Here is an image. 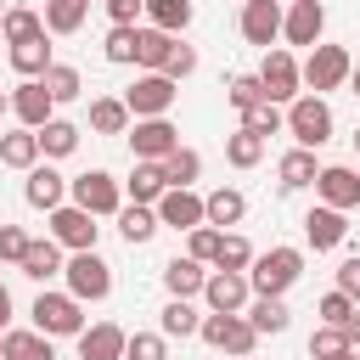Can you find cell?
<instances>
[{
	"instance_id": "58",
	"label": "cell",
	"mask_w": 360,
	"mask_h": 360,
	"mask_svg": "<svg viewBox=\"0 0 360 360\" xmlns=\"http://www.w3.org/2000/svg\"><path fill=\"white\" fill-rule=\"evenodd\" d=\"M34 360H56V354H34Z\"/></svg>"
},
{
	"instance_id": "36",
	"label": "cell",
	"mask_w": 360,
	"mask_h": 360,
	"mask_svg": "<svg viewBox=\"0 0 360 360\" xmlns=\"http://www.w3.org/2000/svg\"><path fill=\"white\" fill-rule=\"evenodd\" d=\"M39 34H45V17H39V11H28V6H11V11L0 17V39H6V45L39 39Z\"/></svg>"
},
{
	"instance_id": "59",
	"label": "cell",
	"mask_w": 360,
	"mask_h": 360,
	"mask_svg": "<svg viewBox=\"0 0 360 360\" xmlns=\"http://www.w3.org/2000/svg\"><path fill=\"white\" fill-rule=\"evenodd\" d=\"M231 360H253V354H231Z\"/></svg>"
},
{
	"instance_id": "42",
	"label": "cell",
	"mask_w": 360,
	"mask_h": 360,
	"mask_svg": "<svg viewBox=\"0 0 360 360\" xmlns=\"http://www.w3.org/2000/svg\"><path fill=\"white\" fill-rule=\"evenodd\" d=\"M124 360H169V338L163 332H129Z\"/></svg>"
},
{
	"instance_id": "19",
	"label": "cell",
	"mask_w": 360,
	"mask_h": 360,
	"mask_svg": "<svg viewBox=\"0 0 360 360\" xmlns=\"http://www.w3.org/2000/svg\"><path fill=\"white\" fill-rule=\"evenodd\" d=\"M22 202H28V208H45V214L62 208V202H68V174H56L51 163H34L28 180H22Z\"/></svg>"
},
{
	"instance_id": "43",
	"label": "cell",
	"mask_w": 360,
	"mask_h": 360,
	"mask_svg": "<svg viewBox=\"0 0 360 360\" xmlns=\"http://www.w3.org/2000/svg\"><path fill=\"white\" fill-rule=\"evenodd\" d=\"M219 248H225V231H214V225H197L186 253H191L197 264H219Z\"/></svg>"
},
{
	"instance_id": "11",
	"label": "cell",
	"mask_w": 360,
	"mask_h": 360,
	"mask_svg": "<svg viewBox=\"0 0 360 360\" xmlns=\"http://www.w3.org/2000/svg\"><path fill=\"white\" fill-rule=\"evenodd\" d=\"M202 304L208 315H242L253 304V287H248V270H208V287H202Z\"/></svg>"
},
{
	"instance_id": "46",
	"label": "cell",
	"mask_w": 360,
	"mask_h": 360,
	"mask_svg": "<svg viewBox=\"0 0 360 360\" xmlns=\"http://www.w3.org/2000/svg\"><path fill=\"white\" fill-rule=\"evenodd\" d=\"M354 309H360V304H354L349 292H338V287H332V292H326V298L315 304V315H321V326H343V321H349Z\"/></svg>"
},
{
	"instance_id": "22",
	"label": "cell",
	"mask_w": 360,
	"mask_h": 360,
	"mask_svg": "<svg viewBox=\"0 0 360 360\" xmlns=\"http://www.w3.org/2000/svg\"><path fill=\"white\" fill-rule=\"evenodd\" d=\"M17 270H22L28 281H51V276H62V270H68V264H62V242H51V236H34Z\"/></svg>"
},
{
	"instance_id": "40",
	"label": "cell",
	"mask_w": 360,
	"mask_h": 360,
	"mask_svg": "<svg viewBox=\"0 0 360 360\" xmlns=\"http://www.w3.org/2000/svg\"><path fill=\"white\" fill-rule=\"evenodd\" d=\"M242 129L264 141V135H276V129H287V112H281L276 101H259V107H248V112H242Z\"/></svg>"
},
{
	"instance_id": "1",
	"label": "cell",
	"mask_w": 360,
	"mask_h": 360,
	"mask_svg": "<svg viewBox=\"0 0 360 360\" xmlns=\"http://www.w3.org/2000/svg\"><path fill=\"white\" fill-rule=\"evenodd\" d=\"M298 276H304V253L298 248H270V253H253V264H248L253 298H281Z\"/></svg>"
},
{
	"instance_id": "4",
	"label": "cell",
	"mask_w": 360,
	"mask_h": 360,
	"mask_svg": "<svg viewBox=\"0 0 360 360\" xmlns=\"http://www.w3.org/2000/svg\"><path fill=\"white\" fill-rule=\"evenodd\" d=\"M28 315H34V332H45V338H79L84 332V304L73 292H39Z\"/></svg>"
},
{
	"instance_id": "33",
	"label": "cell",
	"mask_w": 360,
	"mask_h": 360,
	"mask_svg": "<svg viewBox=\"0 0 360 360\" xmlns=\"http://www.w3.org/2000/svg\"><path fill=\"white\" fill-rule=\"evenodd\" d=\"M158 332L163 338H197L202 332V315L191 309V298H169L163 315H158Z\"/></svg>"
},
{
	"instance_id": "60",
	"label": "cell",
	"mask_w": 360,
	"mask_h": 360,
	"mask_svg": "<svg viewBox=\"0 0 360 360\" xmlns=\"http://www.w3.org/2000/svg\"><path fill=\"white\" fill-rule=\"evenodd\" d=\"M0 360H6V343H0Z\"/></svg>"
},
{
	"instance_id": "37",
	"label": "cell",
	"mask_w": 360,
	"mask_h": 360,
	"mask_svg": "<svg viewBox=\"0 0 360 360\" xmlns=\"http://www.w3.org/2000/svg\"><path fill=\"white\" fill-rule=\"evenodd\" d=\"M45 90H51V101L62 107V101H79L84 96V73L79 68H68V62H56L51 73H45Z\"/></svg>"
},
{
	"instance_id": "2",
	"label": "cell",
	"mask_w": 360,
	"mask_h": 360,
	"mask_svg": "<svg viewBox=\"0 0 360 360\" xmlns=\"http://www.w3.org/2000/svg\"><path fill=\"white\" fill-rule=\"evenodd\" d=\"M332 129H338V118H332L326 96H309V90H304V96L287 107V135H292L298 146H309V152H315V146H326V141H332Z\"/></svg>"
},
{
	"instance_id": "10",
	"label": "cell",
	"mask_w": 360,
	"mask_h": 360,
	"mask_svg": "<svg viewBox=\"0 0 360 360\" xmlns=\"http://www.w3.org/2000/svg\"><path fill=\"white\" fill-rule=\"evenodd\" d=\"M45 219H51V242H62L68 253H90V248H96V231H101V225H96V214H84L79 202L51 208Z\"/></svg>"
},
{
	"instance_id": "61",
	"label": "cell",
	"mask_w": 360,
	"mask_h": 360,
	"mask_svg": "<svg viewBox=\"0 0 360 360\" xmlns=\"http://www.w3.org/2000/svg\"><path fill=\"white\" fill-rule=\"evenodd\" d=\"M354 146H360V129H354Z\"/></svg>"
},
{
	"instance_id": "14",
	"label": "cell",
	"mask_w": 360,
	"mask_h": 360,
	"mask_svg": "<svg viewBox=\"0 0 360 360\" xmlns=\"http://www.w3.org/2000/svg\"><path fill=\"white\" fill-rule=\"evenodd\" d=\"M281 0H248L242 6V39L248 45H259V51H276V39H281Z\"/></svg>"
},
{
	"instance_id": "57",
	"label": "cell",
	"mask_w": 360,
	"mask_h": 360,
	"mask_svg": "<svg viewBox=\"0 0 360 360\" xmlns=\"http://www.w3.org/2000/svg\"><path fill=\"white\" fill-rule=\"evenodd\" d=\"M6 11H11V0H0V17H6Z\"/></svg>"
},
{
	"instance_id": "21",
	"label": "cell",
	"mask_w": 360,
	"mask_h": 360,
	"mask_svg": "<svg viewBox=\"0 0 360 360\" xmlns=\"http://www.w3.org/2000/svg\"><path fill=\"white\" fill-rule=\"evenodd\" d=\"M163 287H169V298H202V287H208V270H202L191 253H186V259L174 253V259L163 264Z\"/></svg>"
},
{
	"instance_id": "8",
	"label": "cell",
	"mask_w": 360,
	"mask_h": 360,
	"mask_svg": "<svg viewBox=\"0 0 360 360\" xmlns=\"http://www.w3.org/2000/svg\"><path fill=\"white\" fill-rule=\"evenodd\" d=\"M62 276H68V292H73L79 304H101V298L112 292V264H107L96 248H90V253H73Z\"/></svg>"
},
{
	"instance_id": "30",
	"label": "cell",
	"mask_w": 360,
	"mask_h": 360,
	"mask_svg": "<svg viewBox=\"0 0 360 360\" xmlns=\"http://www.w3.org/2000/svg\"><path fill=\"white\" fill-rule=\"evenodd\" d=\"M39 158H45V152H39V135H34V129H11V135H0V163H6V169H22V174H28Z\"/></svg>"
},
{
	"instance_id": "15",
	"label": "cell",
	"mask_w": 360,
	"mask_h": 360,
	"mask_svg": "<svg viewBox=\"0 0 360 360\" xmlns=\"http://www.w3.org/2000/svg\"><path fill=\"white\" fill-rule=\"evenodd\" d=\"M11 112H17L22 129H45V124L56 118V101H51V90H45V79H22V84L11 90Z\"/></svg>"
},
{
	"instance_id": "54",
	"label": "cell",
	"mask_w": 360,
	"mask_h": 360,
	"mask_svg": "<svg viewBox=\"0 0 360 360\" xmlns=\"http://www.w3.org/2000/svg\"><path fill=\"white\" fill-rule=\"evenodd\" d=\"M349 90H354V96H360V62H354V73H349Z\"/></svg>"
},
{
	"instance_id": "27",
	"label": "cell",
	"mask_w": 360,
	"mask_h": 360,
	"mask_svg": "<svg viewBox=\"0 0 360 360\" xmlns=\"http://www.w3.org/2000/svg\"><path fill=\"white\" fill-rule=\"evenodd\" d=\"M129 107H124V96H96L90 101V129L96 135H129Z\"/></svg>"
},
{
	"instance_id": "47",
	"label": "cell",
	"mask_w": 360,
	"mask_h": 360,
	"mask_svg": "<svg viewBox=\"0 0 360 360\" xmlns=\"http://www.w3.org/2000/svg\"><path fill=\"white\" fill-rule=\"evenodd\" d=\"M248 264H253V248H248V236L225 231V248H219V264H214V270H248Z\"/></svg>"
},
{
	"instance_id": "45",
	"label": "cell",
	"mask_w": 360,
	"mask_h": 360,
	"mask_svg": "<svg viewBox=\"0 0 360 360\" xmlns=\"http://www.w3.org/2000/svg\"><path fill=\"white\" fill-rule=\"evenodd\" d=\"M101 56H107V62H118V68H129V62H135V28H107Z\"/></svg>"
},
{
	"instance_id": "16",
	"label": "cell",
	"mask_w": 360,
	"mask_h": 360,
	"mask_svg": "<svg viewBox=\"0 0 360 360\" xmlns=\"http://www.w3.org/2000/svg\"><path fill=\"white\" fill-rule=\"evenodd\" d=\"M158 219L191 236L197 225H208V208H202V197H197V191H186V186H169V191L158 197Z\"/></svg>"
},
{
	"instance_id": "29",
	"label": "cell",
	"mask_w": 360,
	"mask_h": 360,
	"mask_svg": "<svg viewBox=\"0 0 360 360\" xmlns=\"http://www.w3.org/2000/svg\"><path fill=\"white\" fill-rule=\"evenodd\" d=\"M202 208H208V225H214V231H225V225H242L248 197H242L236 186H219V191H208V197H202Z\"/></svg>"
},
{
	"instance_id": "41",
	"label": "cell",
	"mask_w": 360,
	"mask_h": 360,
	"mask_svg": "<svg viewBox=\"0 0 360 360\" xmlns=\"http://www.w3.org/2000/svg\"><path fill=\"white\" fill-rule=\"evenodd\" d=\"M259 158H264V141H259V135H248V129L225 135V163H231V169H253Z\"/></svg>"
},
{
	"instance_id": "17",
	"label": "cell",
	"mask_w": 360,
	"mask_h": 360,
	"mask_svg": "<svg viewBox=\"0 0 360 360\" xmlns=\"http://www.w3.org/2000/svg\"><path fill=\"white\" fill-rule=\"evenodd\" d=\"M321 28H326V6L321 0H292L287 17H281V39L287 45H321Z\"/></svg>"
},
{
	"instance_id": "50",
	"label": "cell",
	"mask_w": 360,
	"mask_h": 360,
	"mask_svg": "<svg viewBox=\"0 0 360 360\" xmlns=\"http://www.w3.org/2000/svg\"><path fill=\"white\" fill-rule=\"evenodd\" d=\"M101 6H107L112 28H141L135 17H146V0H101Z\"/></svg>"
},
{
	"instance_id": "6",
	"label": "cell",
	"mask_w": 360,
	"mask_h": 360,
	"mask_svg": "<svg viewBox=\"0 0 360 360\" xmlns=\"http://www.w3.org/2000/svg\"><path fill=\"white\" fill-rule=\"evenodd\" d=\"M349 73H354V56H349L343 45H315V51L304 56V90H309V96H326V90L349 84Z\"/></svg>"
},
{
	"instance_id": "23",
	"label": "cell",
	"mask_w": 360,
	"mask_h": 360,
	"mask_svg": "<svg viewBox=\"0 0 360 360\" xmlns=\"http://www.w3.org/2000/svg\"><path fill=\"white\" fill-rule=\"evenodd\" d=\"M169 51H174V34H163V28H135V68L141 73H163V62H169Z\"/></svg>"
},
{
	"instance_id": "38",
	"label": "cell",
	"mask_w": 360,
	"mask_h": 360,
	"mask_svg": "<svg viewBox=\"0 0 360 360\" xmlns=\"http://www.w3.org/2000/svg\"><path fill=\"white\" fill-rule=\"evenodd\" d=\"M163 174H169V186H197V174H202V158L191 152V146H174L169 158H163Z\"/></svg>"
},
{
	"instance_id": "44",
	"label": "cell",
	"mask_w": 360,
	"mask_h": 360,
	"mask_svg": "<svg viewBox=\"0 0 360 360\" xmlns=\"http://www.w3.org/2000/svg\"><path fill=\"white\" fill-rule=\"evenodd\" d=\"M309 354H315V360H338V354H349L343 326H315V332H309Z\"/></svg>"
},
{
	"instance_id": "55",
	"label": "cell",
	"mask_w": 360,
	"mask_h": 360,
	"mask_svg": "<svg viewBox=\"0 0 360 360\" xmlns=\"http://www.w3.org/2000/svg\"><path fill=\"white\" fill-rule=\"evenodd\" d=\"M6 112H11V96H6V90H0V118H6Z\"/></svg>"
},
{
	"instance_id": "51",
	"label": "cell",
	"mask_w": 360,
	"mask_h": 360,
	"mask_svg": "<svg viewBox=\"0 0 360 360\" xmlns=\"http://www.w3.org/2000/svg\"><path fill=\"white\" fill-rule=\"evenodd\" d=\"M338 292H349V298L360 304V259H343V264H338Z\"/></svg>"
},
{
	"instance_id": "7",
	"label": "cell",
	"mask_w": 360,
	"mask_h": 360,
	"mask_svg": "<svg viewBox=\"0 0 360 360\" xmlns=\"http://www.w3.org/2000/svg\"><path fill=\"white\" fill-rule=\"evenodd\" d=\"M174 96H180V84L169 73H135V84L124 90V107H129V118H169Z\"/></svg>"
},
{
	"instance_id": "18",
	"label": "cell",
	"mask_w": 360,
	"mask_h": 360,
	"mask_svg": "<svg viewBox=\"0 0 360 360\" xmlns=\"http://www.w3.org/2000/svg\"><path fill=\"white\" fill-rule=\"evenodd\" d=\"M343 236H349V214H338V208H326V202H315V208L304 214V242H309L315 253L343 248Z\"/></svg>"
},
{
	"instance_id": "26",
	"label": "cell",
	"mask_w": 360,
	"mask_h": 360,
	"mask_svg": "<svg viewBox=\"0 0 360 360\" xmlns=\"http://www.w3.org/2000/svg\"><path fill=\"white\" fill-rule=\"evenodd\" d=\"M6 56H11V68H17L22 79H45V73L56 68V56H51V45H45V34H39V39H22V45H11Z\"/></svg>"
},
{
	"instance_id": "24",
	"label": "cell",
	"mask_w": 360,
	"mask_h": 360,
	"mask_svg": "<svg viewBox=\"0 0 360 360\" xmlns=\"http://www.w3.org/2000/svg\"><path fill=\"white\" fill-rule=\"evenodd\" d=\"M315 174H321V163H315L309 146H292V152H281V163H276L281 191H304V186H315Z\"/></svg>"
},
{
	"instance_id": "53",
	"label": "cell",
	"mask_w": 360,
	"mask_h": 360,
	"mask_svg": "<svg viewBox=\"0 0 360 360\" xmlns=\"http://www.w3.org/2000/svg\"><path fill=\"white\" fill-rule=\"evenodd\" d=\"M0 332H11V292H6V281H0Z\"/></svg>"
},
{
	"instance_id": "62",
	"label": "cell",
	"mask_w": 360,
	"mask_h": 360,
	"mask_svg": "<svg viewBox=\"0 0 360 360\" xmlns=\"http://www.w3.org/2000/svg\"><path fill=\"white\" fill-rule=\"evenodd\" d=\"M242 6H248V0H242Z\"/></svg>"
},
{
	"instance_id": "9",
	"label": "cell",
	"mask_w": 360,
	"mask_h": 360,
	"mask_svg": "<svg viewBox=\"0 0 360 360\" xmlns=\"http://www.w3.org/2000/svg\"><path fill=\"white\" fill-rule=\"evenodd\" d=\"M208 349H219L225 360L231 354H253V343H259V332H253V321L248 315H202V332H197Z\"/></svg>"
},
{
	"instance_id": "49",
	"label": "cell",
	"mask_w": 360,
	"mask_h": 360,
	"mask_svg": "<svg viewBox=\"0 0 360 360\" xmlns=\"http://www.w3.org/2000/svg\"><path fill=\"white\" fill-rule=\"evenodd\" d=\"M163 73H169L174 84H180V79H191V73H197V51L174 39V51H169V62H163Z\"/></svg>"
},
{
	"instance_id": "25",
	"label": "cell",
	"mask_w": 360,
	"mask_h": 360,
	"mask_svg": "<svg viewBox=\"0 0 360 360\" xmlns=\"http://www.w3.org/2000/svg\"><path fill=\"white\" fill-rule=\"evenodd\" d=\"M163 231V219H158V208H146V202H129V208H118V236L129 242V248H141V242H152Z\"/></svg>"
},
{
	"instance_id": "56",
	"label": "cell",
	"mask_w": 360,
	"mask_h": 360,
	"mask_svg": "<svg viewBox=\"0 0 360 360\" xmlns=\"http://www.w3.org/2000/svg\"><path fill=\"white\" fill-rule=\"evenodd\" d=\"M338 360H360V349H349V354H338Z\"/></svg>"
},
{
	"instance_id": "48",
	"label": "cell",
	"mask_w": 360,
	"mask_h": 360,
	"mask_svg": "<svg viewBox=\"0 0 360 360\" xmlns=\"http://www.w3.org/2000/svg\"><path fill=\"white\" fill-rule=\"evenodd\" d=\"M28 242H34V236H28L22 225H6V219H0V264H22Z\"/></svg>"
},
{
	"instance_id": "39",
	"label": "cell",
	"mask_w": 360,
	"mask_h": 360,
	"mask_svg": "<svg viewBox=\"0 0 360 360\" xmlns=\"http://www.w3.org/2000/svg\"><path fill=\"white\" fill-rule=\"evenodd\" d=\"M225 101H231L236 112L259 107V101H264V79H259V73H231V84H225Z\"/></svg>"
},
{
	"instance_id": "63",
	"label": "cell",
	"mask_w": 360,
	"mask_h": 360,
	"mask_svg": "<svg viewBox=\"0 0 360 360\" xmlns=\"http://www.w3.org/2000/svg\"><path fill=\"white\" fill-rule=\"evenodd\" d=\"M287 6H292V0H287Z\"/></svg>"
},
{
	"instance_id": "32",
	"label": "cell",
	"mask_w": 360,
	"mask_h": 360,
	"mask_svg": "<svg viewBox=\"0 0 360 360\" xmlns=\"http://www.w3.org/2000/svg\"><path fill=\"white\" fill-rule=\"evenodd\" d=\"M242 315L253 321V332H259V338H264V332L276 338V332H287V326H292V309H287V298H253Z\"/></svg>"
},
{
	"instance_id": "20",
	"label": "cell",
	"mask_w": 360,
	"mask_h": 360,
	"mask_svg": "<svg viewBox=\"0 0 360 360\" xmlns=\"http://www.w3.org/2000/svg\"><path fill=\"white\" fill-rule=\"evenodd\" d=\"M124 343H129V332L118 321H96L79 332V360H124Z\"/></svg>"
},
{
	"instance_id": "52",
	"label": "cell",
	"mask_w": 360,
	"mask_h": 360,
	"mask_svg": "<svg viewBox=\"0 0 360 360\" xmlns=\"http://www.w3.org/2000/svg\"><path fill=\"white\" fill-rule=\"evenodd\" d=\"M343 338H349V349H360V309L343 321Z\"/></svg>"
},
{
	"instance_id": "13",
	"label": "cell",
	"mask_w": 360,
	"mask_h": 360,
	"mask_svg": "<svg viewBox=\"0 0 360 360\" xmlns=\"http://www.w3.org/2000/svg\"><path fill=\"white\" fill-rule=\"evenodd\" d=\"M315 197H321L326 208H338V214L360 208V169H349V163H321V174H315Z\"/></svg>"
},
{
	"instance_id": "12",
	"label": "cell",
	"mask_w": 360,
	"mask_h": 360,
	"mask_svg": "<svg viewBox=\"0 0 360 360\" xmlns=\"http://www.w3.org/2000/svg\"><path fill=\"white\" fill-rule=\"evenodd\" d=\"M174 146H180V129H174L169 118H135V124H129V152H135V163H163Z\"/></svg>"
},
{
	"instance_id": "5",
	"label": "cell",
	"mask_w": 360,
	"mask_h": 360,
	"mask_svg": "<svg viewBox=\"0 0 360 360\" xmlns=\"http://www.w3.org/2000/svg\"><path fill=\"white\" fill-rule=\"evenodd\" d=\"M259 79H264V101H276V107H292L304 96V62L292 51H264Z\"/></svg>"
},
{
	"instance_id": "28",
	"label": "cell",
	"mask_w": 360,
	"mask_h": 360,
	"mask_svg": "<svg viewBox=\"0 0 360 360\" xmlns=\"http://www.w3.org/2000/svg\"><path fill=\"white\" fill-rule=\"evenodd\" d=\"M124 191H129L135 202L158 208V197L169 191V174H163V163H135V169H129V180H124Z\"/></svg>"
},
{
	"instance_id": "31",
	"label": "cell",
	"mask_w": 360,
	"mask_h": 360,
	"mask_svg": "<svg viewBox=\"0 0 360 360\" xmlns=\"http://www.w3.org/2000/svg\"><path fill=\"white\" fill-rule=\"evenodd\" d=\"M34 135H39L45 163H51V158H73V152H79V124H73V118H51V124H45V129H34Z\"/></svg>"
},
{
	"instance_id": "35",
	"label": "cell",
	"mask_w": 360,
	"mask_h": 360,
	"mask_svg": "<svg viewBox=\"0 0 360 360\" xmlns=\"http://www.w3.org/2000/svg\"><path fill=\"white\" fill-rule=\"evenodd\" d=\"M146 22L180 39V34L191 28V0H146Z\"/></svg>"
},
{
	"instance_id": "34",
	"label": "cell",
	"mask_w": 360,
	"mask_h": 360,
	"mask_svg": "<svg viewBox=\"0 0 360 360\" xmlns=\"http://www.w3.org/2000/svg\"><path fill=\"white\" fill-rule=\"evenodd\" d=\"M45 34H79L90 17V0H45Z\"/></svg>"
},
{
	"instance_id": "3",
	"label": "cell",
	"mask_w": 360,
	"mask_h": 360,
	"mask_svg": "<svg viewBox=\"0 0 360 360\" xmlns=\"http://www.w3.org/2000/svg\"><path fill=\"white\" fill-rule=\"evenodd\" d=\"M68 197H73L84 214L107 219V214H118V208H124V180H112L107 169H84V174H73V180H68Z\"/></svg>"
}]
</instances>
